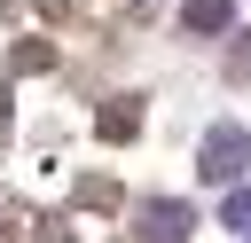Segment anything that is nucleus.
Here are the masks:
<instances>
[{
  "mask_svg": "<svg viewBox=\"0 0 251 243\" xmlns=\"http://www.w3.org/2000/svg\"><path fill=\"white\" fill-rule=\"evenodd\" d=\"M243 157H251V141H243L235 125H220V133L204 141V180H235V172H243Z\"/></svg>",
  "mask_w": 251,
  "mask_h": 243,
  "instance_id": "f257e3e1",
  "label": "nucleus"
},
{
  "mask_svg": "<svg viewBox=\"0 0 251 243\" xmlns=\"http://www.w3.org/2000/svg\"><path fill=\"white\" fill-rule=\"evenodd\" d=\"M141 227H149V243H180V235H188V212H180V204H149Z\"/></svg>",
  "mask_w": 251,
  "mask_h": 243,
  "instance_id": "f03ea898",
  "label": "nucleus"
},
{
  "mask_svg": "<svg viewBox=\"0 0 251 243\" xmlns=\"http://www.w3.org/2000/svg\"><path fill=\"white\" fill-rule=\"evenodd\" d=\"M227 16H235V0H188V24L196 31H220Z\"/></svg>",
  "mask_w": 251,
  "mask_h": 243,
  "instance_id": "7ed1b4c3",
  "label": "nucleus"
},
{
  "mask_svg": "<svg viewBox=\"0 0 251 243\" xmlns=\"http://www.w3.org/2000/svg\"><path fill=\"white\" fill-rule=\"evenodd\" d=\"M227 227H251V196H227V212H220Z\"/></svg>",
  "mask_w": 251,
  "mask_h": 243,
  "instance_id": "20e7f679",
  "label": "nucleus"
}]
</instances>
